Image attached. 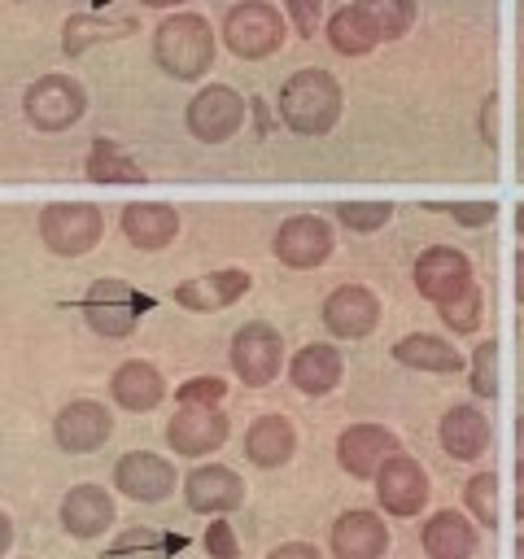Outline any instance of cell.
<instances>
[{
    "instance_id": "1",
    "label": "cell",
    "mask_w": 524,
    "mask_h": 559,
    "mask_svg": "<svg viewBox=\"0 0 524 559\" xmlns=\"http://www.w3.org/2000/svg\"><path fill=\"white\" fill-rule=\"evenodd\" d=\"M279 118L301 131V135H323L332 131V122L341 118V87L327 70L310 66V70H297L293 79H284L279 87Z\"/></svg>"
},
{
    "instance_id": "2",
    "label": "cell",
    "mask_w": 524,
    "mask_h": 559,
    "mask_svg": "<svg viewBox=\"0 0 524 559\" xmlns=\"http://www.w3.org/2000/svg\"><path fill=\"white\" fill-rule=\"evenodd\" d=\"M153 57L175 79H196L214 61V31L201 13H170L153 31Z\"/></svg>"
},
{
    "instance_id": "3",
    "label": "cell",
    "mask_w": 524,
    "mask_h": 559,
    "mask_svg": "<svg viewBox=\"0 0 524 559\" xmlns=\"http://www.w3.org/2000/svg\"><path fill=\"white\" fill-rule=\"evenodd\" d=\"M223 39L236 57H249V61L271 57L284 44V17L262 0H240L223 17Z\"/></svg>"
},
{
    "instance_id": "4",
    "label": "cell",
    "mask_w": 524,
    "mask_h": 559,
    "mask_svg": "<svg viewBox=\"0 0 524 559\" xmlns=\"http://www.w3.org/2000/svg\"><path fill=\"white\" fill-rule=\"evenodd\" d=\"M100 231H105V218H100V210L87 205V201H57V205H48L44 218H39L44 245H48L52 253H61V258L87 253V249L100 240Z\"/></svg>"
},
{
    "instance_id": "5",
    "label": "cell",
    "mask_w": 524,
    "mask_h": 559,
    "mask_svg": "<svg viewBox=\"0 0 524 559\" xmlns=\"http://www.w3.org/2000/svg\"><path fill=\"white\" fill-rule=\"evenodd\" d=\"M22 109H26L31 127H39V131H66V127H74V122L83 118L87 100H83V87H79L74 79H66V74H44V79H35V83L26 87Z\"/></svg>"
},
{
    "instance_id": "6",
    "label": "cell",
    "mask_w": 524,
    "mask_h": 559,
    "mask_svg": "<svg viewBox=\"0 0 524 559\" xmlns=\"http://www.w3.org/2000/svg\"><path fill=\"white\" fill-rule=\"evenodd\" d=\"M148 306L153 301L140 297L135 288H127L122 280H96L83 297V314H87L92 332H100V336H127L135 328V314Z\"/></svg>"
},
{
    "instance_id": "7",
    "label": "cell",
    "mask_w": 524,
    "mask_h": 559,
    "mask_svg": "<svg viewBox=\"0 0 524 559\" xmlns=\"http://www.w3.org/2000/svg\"><path fill=\"white\" fill-rule=\"evenodd\" d=\"M279 362H284V341L271 323H245L231 336V367L249 389L271 384L279 376Z\"/></svg>"
},
{
    "instance_id": "8",
    "label": "cell",
    "mask_w": 524,
    "mask_h": 559,
    "mask_svg": "<svg viewBox=\"0 0 524 559\" xmlns=\"http://www.w3.org/2000/svg\"><path fill=\"white\" fill-rule=\"evenodd\" d=\"M240 122H245V100H240V92L227 87V83L201 87V92L192 96V105H188V131H192L196 140H205V144L231 140V135L240 131Z\"/></svg>"
},
{
    "instance_id": "9",
    "label": "cell",
    "mask_w": 524,
    "mask_h": 559,
    "mask_svg": "<svg viewBox=\"0 0 524 559\" xmlns=\"http://www.w3.org/2000/svg\"><path fill=\"white\" fill-rule=\"evenodd\" d=\"M166 441L175 454H210L227 441V415L218 406H205V402H183L175 411V419L166 424Z\"/></svg>"
},
{
    "instance_id": "10",
    "label": "cell",
    "mask_w": 524,
    "mask_h": 559,
    "mask_svg": "<svg viewBox=\"0 0 524 559\" xmlns=\"http://www.w3.org/2000/svg\"><path fill=\"white\" fill-rule=\"evenodd\" d=\"M376 498L389 515H415L428 502V476L410 454H389L376 472Z\"/></svg>"
},
{
    "instance_id": "11",
    "label": "cell",
    "mask_w": 524,
    "mask_h": 559,
    "mask_svg": "<svg viewBox=\"0 0 524 559\" xmlns=\"http://www.w3.org/2000/svg\"><path fill=\"white\" fill-rule=\"evenodd\" d=\"M415 288L428 301H437V306L454 301L458 293L472 288V262H467V253H458V249H428V253H419V262H415Z\"/></svg>"
},
{
    "instance_id": "12",
    "label": "cell",
    "mask_w": 524,
    "mask_h": 559,
    "mask_svg": "<svg viewBox=\"0 0 524 559\" xmlns=\"http://www.w3.org/2000/svg\"><path fill=\"white\" fill-rule=\"evenodd\" d=\"M327 253H332V227L314 214H297L275 231V258L284 266L306 271V266L327 262Z\"/></svg>"
},
{
    "instance_id": "13",
    "label": "cell",
    "mask_w": 524,
    "mask_h": 559,
    "mask_svg": "<svg viewBox=\"0 0 524 559\" xmlns=\"http://www.w3.org/2000/svg\"><path fill=\"white\" fill-rule=\"evenodd\" d=\"M109 432H114L109 411H105L100 402H87V397L61 406V415L52 419V437H57V445L70 450V454H87V450L105 445Z\"/></svg>"
},
{
    "instance_id": "14",
    "label": "cell",
    "mask_w": 524,
    "mask_h": 559,
    "mask_svg": "<svg viewBox=\"0 0 524 559\" xmlns=\"http://www.w3.org/2000/svg\"><path fill=\"white\" fill-rule=\"evenodd\" d=\"M389 454H397V437H393L389 428H380V424H354V428H345L341 441H336L341 467H345L349 476H358V480L376 476Z\"/></svg>"
},
{
    "instance_id": "15",
    "label": "cell",
    "mask_w": 524,
    "mask_h": 559,
    "mask_svg": "<svg viewBox=\"0 0 524 559\" xmlns=\"http://www.w3.org/2000/svg\"><path fill=\"white\" fill-rule=\"evenodd\" d=\"M114 485L135 502H162L175 489V467L148 450H131L114 467Z\"/></svg>"
},
{
    "instance_id": "16",
    "label": "cell",
    "mask_w": 524,
    "mask_h": 559,
    "mask_svg": "<svg viewBox=\"0 0 524 559\" xmlns=\"http://www.w3.org/2000/svg\"><path fill=\"white\" fill-rule=\"evenodd\" d=\"M183 498L192 511L201 515H223V511H236L240 498H245V480L223 467V463H210V467H196L188 480H183Z\"/></svg>"
},
{
    "instance_id": "17",
    "label": "cell",
    "mask_w": 524,
    "mask_h": 559,
    "mask_svg": "<svg viewBox=\"0 0 524 559\" xmlns=\"http://www.w3.org/2000/svg\"><path fill=\"white\" fill-rule=\"evenodd\" d=\"M380 319V301L376 293H367L362 284H341L327 301H323V323L336 336H367Z\"/></svg>"
},
{
    "instance_id": "18",
    "label": "cell",
    "mask_w": 524,
    "mask_h": 559,
    "mask_svg": "<svg viewBox=\"0 0 524 559\" xmlns=\"http://www.w3.org/2000/svg\"><path fill=\"white\" fill-rule=\"evenodd\" d=\"M249 284H253L249 271L227 266V271H210V275L183 280V284L175 288V301L188 306V310H223V306L240 301V297L249 293Z\"/></svg>"
},
{
    "instance_id": "19",
    "label": "cell",
    "mask_w": 524,
    "mask_h": 559,
    "mask_svg": "<svg viewBox=\"0 0 524 559\" xmlns=\"http://www.w3.org/2000/svg\"><path fill=\"white\" fill-rule=\"evenodd\" d=\"M61 524L70 537H100L114 524V498L100 485H74L61 498Z\"/></svg>"
},
{
    "instance_id": "20",
    "label": "cell",
    "mask_w": 524,
    "mask_h": 559,
    "mask_svg": "<svg viewBox=\"0 0 524 559\" xmlns=\"http://www.w3.org/2000/svg\"><path fill=\"white\" fill-rule=\"evenodd\" d=\"M389 546V528L371 511H345L332 524V550L336 559H380Z\"/></svg>"
},
{
    "instance_id": "21",
    "label": "cell",
    "mask_w": 524,
    "mask_h": 559,
    "mask_svg": "<svg viewBox=\"0 0 524 559\" xmlns=\"http://www.w3.org/2000/svg\"><path fill=\"white\" fill-rule=\"evenodd\" d=\"M175 231H179L175 205H162V201L122 205V236H127L135 249H162V245L175 240Z\"/></svg>"
},
{
    "instance_id": "22",
    "label": "cell",
    "mask_w": 524,
    "mask_h": 559,
    "mask_svg": "<svg viewBox=\"0 0 524 559\" xmlns=\"http://www.w3.org/2000/svg\"><path fill=\"white\" fill-rule=\"evenodd\" d=\"M288 380H293L301 393L323 397V393H332V389L341 384V354H336L332 345H306V349L293 354Z\"/></svg>"
},
{
    "instance_id": "23",
    "label": "cell",
    "mask_w": 524,
    "mask_h": 559,
    "mask_svg": "<svg viewBox=\"0 0 524 559\" xmlns=\"http://www.w3.org/2000/svg\"><path fill=\"white\" fill-rule=\"evenodd\" d=\"M109 389H114V402L118 406H127V411H153L162 402V393H166V380H162V371L153 362H140L135 358V362H122L114 371Z\"/></svg>"
},
{
    "instance_id": "24",
    "label": "cell",
    "mask_w": 524,
    "mask_h": 559,
    "mask_svg": "<svg viewBox=\"0 0 524 559\" xmlns=\"http://www.w3.org/2000/svg\"><path fill=\"white\" fill-rule=\"evenodd\" d=\"M437 437H441L445 454H454V459H480L485 445H489V419L476 406H450Z\"/></svg>"
},
{
    "instance_id": "25",
    "label": "cell",
    "mask_w": 524,
    "mask_h": 559,
    "mask_svg": "<svg viewBox=\"0 0 524 559\" xmlns=\"http://www.w3.org/2000/svg\"><path fill=\"white\" fill-rule=\"evenodd\" d=\"M419 537L432 559H472L476 555V528L458 511H437Z\"/></svg>"
},
{
    "instance_id": "26",
    "label": "cell",
    "mask_w": 524,
    "mask_h": 559,
    "mask_svg": "<svg viewBox=\"0 0 524 559\" xmlns=\"http://www.w3.org/2000/svg\"><path fill=\"white\" fill-rule=\"evenodd\" d=\"M293 445H297V437H293V424H288L284 415H262V419L245 432V454H249V463H258V467H279V463H288Z\"/></svg>"
},
{
    "instance_id": "27",
    "label": "cell",
    "mask_w": 524,
    "mask_h": 559,
    "mask_svg": "<svg viewBox=\"0 0 524 559\" xmlns=\"http://www.w3.org/2000/svg\"><path fill=\"white\" fill-rule=\"evenodd\" d=\"M393 358H397L402 367H415V371H437V376H445V371H458V367H463L458 349H450V341L428 336V332L402 336V341L393 345Z\"/></svg>"
},
{
    "instance_id": "28",
    "label": "cell",
    "mask_w": 524,
    "mask_h": 559,
    "mask_svg": "<svg viewBox=\"0 0 524 559\" xmlns=\"http://www.w3.org/2000/svg\"><path fill=\"white\" fill-rule=\"evenodd\" d=\"M327 39H332L336 52L362 57V52H371V48L380 44V31H376V22H371L358 4H345V9H336V13L327 17Z\"/></svg>"
},
{
    "instance_id": "29",
    "label": "cell",
    "mask_w": 524,
    "mask_h": 559,
    "mask_svg": "<svg viewBox=\"0 0 524 559\" xmlns=\"http://www.w3.org/2000/svg\"><path fill=\"white\" fill-rule=\"evenodd\" d=\"M135 31V17L131 13H118V17H100V13H79L66 22V52H87L92 44L100 39H118V35H131Z\"/></svg>"
},
{
    "instance_id": "30",
    "label": "cell",
    "mask_w": 524,
    "mask_h": 559,
    "mask_svg": "<svg viewBox=\"0 0 524 559\" xmlns=\"http://www.w3.org/2000/svg\"><path fill=\"white\" fill-rule=\"evenodd\" d=\"M188 542L175 533H157V528H127L114 537L105 559H166L170 550H183Z\"/></svg>"
},
{
    "instance_id": "31",
    "label": "cell",
    "mask_w": 524,
    "mask_h": 559,
    "mask_svg": "<svg viewBox=\"0 0 524 559\" xmlns=\"http://www.w3.org/2000/svg\"><path fill=\"white\" fill-rule=\"evenodd\" d=\"M87 179H96V183H140L144 170L114 140H96L92 153H87Z\"/></svg>"
},
{
    "instance_id": "32",
    "label": "cell",
    "mask_w": 524,
    "mask_h": 559,
    "mask_svg": "<svg viewBox=\"0 0 524 559\" xmlns=\"http://www.w3.org/2000/svg\"><path fill=\"white\" fill-rule=\"evenodd\" d=\"M380 31V39H397L415 22V0H354Z\"/></svg>"
},
{
    "instance_id": "33",
    "label": "cell",
    "mask_w": 524,
    "mask_h": 559,
    "mask_svg": "<svg viewBox=\"0 0 524 559\" xmlns=\"http://www.w3.org/2000/svg\"><path fill=\"white\" fill-rule=\"evenodd\" d=\"M389 214H393L389 201H341V205H336V218H341L349 231H376V227L389 223Z\"/></svg>"
},
{
    "instance_id": "34",
    "label": "cell",
    "mask_w": 524,
    "mask_h": 559,
    "mask_svg": "<svg viewBox=\"0 0 524 559\" xmlns=\"http://www.w3.org/2000/svg\"><path fill=\"white\" fill-rule=\"evenodd\" d=\"M467 507L480 524H489V528L498 524V476L493 472H476L467 480Z\"/></svg>"
},
{
    "instance_id": "35",
    "label": "cell",
    "mask_w": 524,
    "mask_h": 559,
    "mask_svg": "<svg viewBox=\"0 0 524 559\" xmlns=\"http://www.w3.org/2000/svg\"><path fill=\"white\" fill-rule=\"evenodd\" d=\"M472 389H476L480 397H493V393H498V345H493V341L476 345V362H472Z\"/></svg>"
},
{
    "instance_id": "36",
    "label": "cell",
    "mask_w": 524,
    "mask_h": 559,
    "mask_svg": "<svg viewBox=\"0 0 524 559\" xmlns=\"http://www.w3.org/2000/svg\"><path fill=\"white\" fill-rule=\"evenodd\" d=\"M441 319H445L454 332H472V328L480 323V297H476V288H467V293H458L454 301H445V306H441Z\"/></svg>"
},
{
    "instance_id": "37",
    "label": "cell",
    "mask_w": 524,
    "mask_h": 559,
    "mask_svg": "<svg viewBox=\"0 0 524 559\" xmlns=\"http://www.w3.org/2000/svg\"><path fill=\"white\" fill-rule=\"evenodd\" d=\"M227 393V384L218 376H192L188 384H179V402H205V406H218Z\"/></svg>"
},
{
    "instance_id": "38",
    "label": "cell",
    "mask_w": 524,
    "mask_h": 559,
    "mask_svg": "<svg viewBox=\"0 0 524 559\" xmlns=\"http://www.w3.org/2000/svg\"><path fill=\"white\" fill-rule=\"evenodd\" d=\"M284 13H288V22L297 26V35H319L323 0H284Z\"/></svg>"
},
{
    "instance_id": "39",
    "label": "cell",
    "mask_w": 524,
    "mask_h": 559,
    "mask_svg": "<svg viewBox=\"0 0 524 559\" xmlns=\"http://www.w3.org/2000/svg\"><path fill=\"white\" fill-rule=\"evenodd\" d=\"M205 550H210V559H236V533H231V524L214 520L205 528Z\"/></svg>"
},
{
    "instance_id": "40",
    "label": "cell",
    "mask_w": 524,
    "mask_h": 559,
    "mask_svg": "<svg viewBox=\"0 0 524 559\" xmlns=\"http://www.w3.org/2000/svg\"><path fill=\"white\" fill-rule=\"evenodd\" d=\"M493 201H463V205H454V218L463 223V227H485V223H493Z\"/></svg>"
},
{
    "instance_id": "41",
    "label": "cell",
    "mask_w": 524,
    "mask_h": 559,
    "mask_svg": "<svg viewBox=\"0 0 524 559\" xmlns=\"http://www.w3.org/2000/svg\"><path fill=\"white\" fill-rule=\"evenodd\" d=\"M271 559H319V550L306 546V542H288V546H279Z\"/></svg>"
},
{
    "instance_id": "42",
    "label": "cell",
    "mask_w": 524,
    "mask_h": 559,
    "mask_svg": "<svg viewBox=\"0 0 524 559\" xmlns=\"http://www.w3.org/2000/svg\"><path fill=\"white\" fill-rule=\"evenodd\" d=\"M493 96L485 100V109H480V135H485V144H493V131H498V114H493Z\"/></svg>"
},
{
    "instance_id": "43",
    "label": "cell",
    "mask_w": 524,
    "mask_h": 559,
    "mask_svg": "<svg viewBox=\"0 0 524 559\" xmlns=\"http://www.w3.org/2000/svg\"><path fill=\"white\" fill-rule=\"evenodd\" d=\"M515 301L524 306V249L515 253Z\"/></svg>"
},
{
    "instance_id": "44",
    "label": "cell",
    "mask_w": 524,
    "mask_h": 559,
    "mask_svg": "<svg viewBox=\"0 0 524 559\" xmlns=\"http://www.w3.org/2000/svg\"><path fill=\"white\" fill-rule=\"evenodd\" d=\"M515 520H524V467H515Z\"/></svg>"
},
{
    "instance_id": "45",
    "label": "cell",
    "mask_w": 524,
    "mask_h": 559,
    "mask_svg": "<svg viewBox=\"0 0 524 559\" xmlns=\"http://www.w3.org/2000/svg\"><path fill=\"white\" fill-rule=\"evenodd\" d=\"M515 467H524V415L515 419Z\"/></svg>"
},
{
    "instance_id": "46",
    "label": "cell",
    "mask_w": 524,
    "mask_h": 559,
    "mask_svg": "<svg viewBox=\"0 0 524 559\" xmlns=\"http://www.w3.org/2000/svg\"><path fill=\"white\" fill-rule=\"evenodd\" d=\"M9 542H13V524H9V515L0 511V555L9 550Z\"/></svg>"
},
{
    "instance_id": "47",
    "label": "cell",
    "mask_w": 524,
    "mask_h": 559,
    "mask_svg": "<svg viewBox=\"0 0 524 559\" xmlns=\"http://www.w3.org/2000/svg\"><path fill=\"white\" fill-rule=\"evenodd\" d=\"M515 231H520V236H524V201H520V205H515Z\"/></svg>"
},
{
    "instance_id": "48",
    "label": "cell",
    "mask_w": 524,
    "mask_h": 559,
    "mask_svg": "<svg viewBox=\"0 0 524 559\" xmlns=\"http://www.w3.org/2000/svg\"><path fill=\"white\" fill-rule=\"evenodd\" d=\"M144 4H153V9H166V4H183V0H144Z\"/></svg>"
},
{
    "instance_id": "49",
    "label": "cell",
    "mask_w": 524,
    "mask_h": 559,
    "mask_svg": "<svg viewBox=\"0 0 524 559\" xmlns=\"http://www.w3.org/2000/svg\"><path fill=\"white\" fill-rule=\"evenodd\" d=\"M515 559H524V537H515Z\"/></svg>"
}]
</instances>
